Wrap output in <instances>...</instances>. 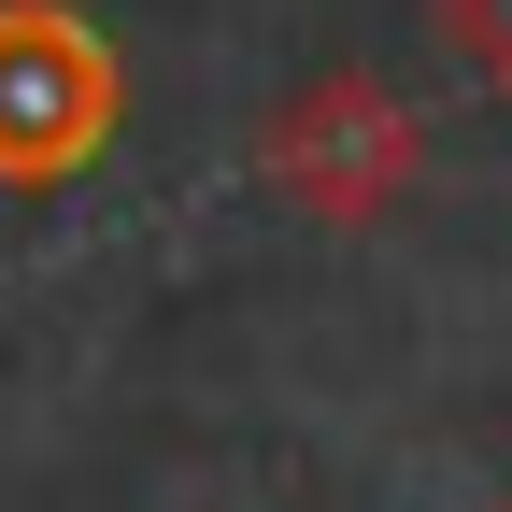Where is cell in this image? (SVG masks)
Returning <instances> with one entry per match:
<instances>
[{
	"label": "cell",
	"instance_id": "6da1fadb",
	"mask_svg": "<svg viewBox=\"0 0 512 512\" xmlns=\"http://www.w3.org/2000/svg\"><path fill=\"white\" fill-rule=\"evenodd\" d=\"M299 157H313V171H299L313 200H342V214H370L384 185L413 171V114H384L370 86H328V100L299 114Z\"/></svg>",
	"mask_w": 512,
	"mask_h": 512
},
{
	"label": "cell",
	"instance_id": "7a4b0ae2",
	"mask_svg": "<svg viewBox=\"0 0 512 512\" xmlns=\"http://www.w3.org/2000/svg\"><path fill=\"white\" fill-rule=\"evenodd\" d=\"M441 29H456V57L484 86H512V0H441Z\"/></svg>",
	"mask_w": 512,
	"mask_h": 512
}]
</instances>
